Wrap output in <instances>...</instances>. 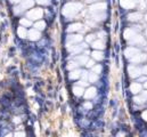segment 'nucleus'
<instances>
[{
	"mask_svg": "<svg viewBox=\"0 0 147 137\" xmlns=\"http://www.w3.org/2000/svg\"><path fill=\"white\" fill-rule=\"evenodd\" d=\"M142 118H143V119H144L145 121H147V110L143 112V114H142Z\"/></svg>",
	"mask_w": 147,
	"mask_h": 137,
	"instance_id": "72a5a7b5",
	"label": "nucleus"
},
{
	"mask_svg": "<svg viewBox=\"0 0 147 137\" xmlns=\"http://www.w3.org/2000/svg\"><path fill=\"white\" fill-rule=\"evenodd\" d=\"M34 28L39 30V31H42V30H45L46 29V23L43 22V21H37L36 23H34Z\"/></svg>",
	"mask_w": 147,
	"mask_h": 137,
	"instance_id": "393cba45",
	"label": "nucleus"
},
{
	"mask_svg": "<svg viewBox=\"0 0 147 137\" xmlns=\"http://www.w3.org/2000/svg\"><path fill=\"white\" fill-rule=\"evenodd\" d=\"M82 39H83V37L81 34H70V35H67V39H66L67 46L74 45V43H79V42L82 41Z\"/></svg>",
	"mask_w": 147,
	"mask_h": 137,
	"instance_id": "1a4fd4ad",
	"label": "nucleus"
},
{
	"mask_svg": "<svg viewBox=\"0 0 147 137\" xmlns=\"http://www.w3.org/2000/svg\"><path fill=\"white\" fill-rule=\"evenodd\" d=\"M82 9V3L80 2H69L63 7V15L70 20L76 16V14Z\"/></svg>",
	"mask_w": 147,
	"mask_h": 137,
	"instance_id": "f257e3e1",
	"label": "nucleus"
},
{
	"mask_svg": "<svg viewBox=\"0 0 147 137\" xmlns=\"http://www.w3.org/2000/svg\"><path fill=\"white\" fill-rule=\"evenodd\" d=\"M40 37H41V33H40V31L37 30V29H32V30H30V31L28 32V38H29L30 40H32V41L39 40Z\"/></svg>",
	"mask_w": 147,
	"mask_h": 137,
	"instance_id": "ddd939ff",
	"label": "nucleus"
},
{
	"mask_svg": "<svg viewBox=\"0 0 147 137\" xmlns=\"http://www.w3.org/2000/svg\"><path fill=\"white\" fill-rule=\"evenodd\" d=\"M144 88H145V89H147V80L145 81V83H144Z\"/></svg>",
	"mask_w": 147,
	"mask_h": 137,
	"instance_id": "a19ab883",
	"label": "nucleus"
},
{
	"mask_svg": "<svg viewBox=\"0 0 147 137\" xmlns=\"http://www.w3.org/2000/svg\"><path fill=\"white\" fill-rule=\"evenodd\" d=\"M146 35H147V29H146Z\"/></svg>",
	"mask_w": 147,
	"mask_h": 137,
	"instance_id": "37998d69",
	"label": "nucleus"
},
{
	"mask_svg": "<svg viewBox=\"0 0 147 137\" xmlns=\"http://www.w3.org/2000/svg\"><path fill=\"white\" fill-rule=\"evenodd\" d=\"M138 80H139V81H142V82H145V81L147 80V75H145V77H142V78H139Z\"/></svg>",
	"mask_w": 147,
	"mask_h": 137,
	"instance_id": "e433bc0d",
	"label": "nucleus"
},
{
	"mask_svg": "<svg viewBox=\"0 0 147 137\" xmlns=\"http://www.w3.org/2000/svg\"><path fill=\"white\" fill-rule=\"evenodd\" d=\"M91 68H92V72H95V73H97V74L102 72V66H100V65H94Z\"/></svg>",
	"mask_w": 147,
	"mask_h": 137,
	"instance_id": "cd10ccee",
	"label": "nucleus"
},
{
	"mask_svg": "<svg viewBox=\"0 0 147 137\" xmlns=\"http://www.w3.org/2000/svg\"><path fill=\"white\" fill-rule=\"evenodd\" d=\"M78 85H79V86H81V87H84V86H87L88 83H87V81H86V80H82V81H79V82H78Z\"/></svg>",
	"mask_w": 147,
	"mask_h": 137,
	"instance_id": "473e14b6",
	"label": "nucleus"
},
{
	"mask_svg": "<svg viewBox=\"0 0 147 137\" xmlns=\"http://www.w3.org/2000/svg\"><path fill=\"white\" fill-rule=\"evenodd\" d=\"M128 71H129V75L131 78H139L143 74L142 66H137V65H130L128 68Z\"/></svg>",
	"mask_w": 147,
	"mask_h": 137,
	"instance_id": "423d86ee",
	"label": "nucleus"
},
{
	"mask_svg": "<svg viewBox=\"0 0 147 137\" xmlns=\"http://www.w3.org/2000/svg\"><path fill=\"white\" fill-rule=\"evenodd\" d=\"M89 82H97L98 81V74L95 73V72H90L88 73V79H87Z\"/></svg>",
	"mask_w": 147,
	"mask_h": 137,
	"instance_id": "b1692460",
	"label": "nucleus"
},
{
	"mask_svg": "<svg viewBox=\"0 0 147 137\" xmlns=\"http://www.w3.org/2000/svg\"><path fill=\"white\" fill-rule=\"evenodd\" d=\"M146 60H147V54H142V53H138L135 56H132L131 58H129V61L132 64H139V63L145 62Z\"/></svg>",
	"mask_w": 147,
	"mask_h": 137,
	"instance_id": "0eeeda50",
	"label": "nucleus"
},
{
	"mask_svg": "<svg viewBox=\"0 0 147 137\" xmlns=\"http://www.w3.org/2000/svg\"><path fill=\"white\" fill-rule=\"evenodd\" d=\"M15 136H25V133H15Z\"/></svg>",
	"mask_w": 147,
	"mask_h": 137,
	"instance_id": "4c0bfd02",
	"label": "nucleus"
},
{
	"mask_svg": "<svg viewBox=\"0 0 147 137\" xmlns=\"http://www.w3.org/2000/svg\"><path fill=\"white\" fill-rule=\"evenodd\" d=\"M146 3H147V0H146Z\"/></svg>",
	"mask_w": 147,
	"mask_h": 137,
	"instance_id": "c03bdc74",
	"label": "nucleus"
},
{
	"mask_svg": "<svg viewBox=\"0 0 147 137\" xmlns=\"http://www.w3.org/2000/svg\"><path fill=\"white\" fill-rule=\"evenodd\" d=\"M106 8H107V5L105 2H98V3H95L89 7V14L90 15L103 14V13H105Z\"/></svg>",
	"mask_w": 147,
	"mask_h": 137,
	"instance_id": "f03ea898",
	"label": "nucleus"
},
{
	"mask_svg": "<svg viewBox=\"0 0 147 137\" xmlns=\"http://www.w3.org/2000/svg\"><path fill=\"white\" fill-rule=\"evenodd\" d=\"M17 34H18V37L20 38H28V30H26V28L25 26H20L18 29H17Z\"/></svg>",
	"mask_w": 147,
	"mask_h": 137,
	"instance_id": "412c9836",
	"label": "nucleus"
},
{
	"mask_svg": "<svg viewBox=\"0 0 147 137\" xmlns=\"http://www.w3.org/2000/svg\"><path fill=\"white\" fill-rule=\"evenodd\" d=\"M138 53H140V50H139L138 48H136V47H128V48L124 50V56L129 60V58H131L132 56H135V55L138 54Z\"/></svg>",
	"mask_w": 147,
	"mask_h": 137,
	"instance_id": "f8f14e48",
	"label": "nucleus"
},
{
	"mask_svg": "<svg viewBox=\"0 0 147 137\" xmlns=\"http://www.w3.org/2000/svg\"><path fill=\"white\" fill-rule=\"evenodd\" d=\"M142 71L144 75H147V66H142Z\"/></svg>",
	"mask_w": 147,
	"mask_h": 137,
	"instance_id": "c9c22d12",
	"label": "nucleus"
},
{
	"mask_svg": "<svg viewBox=\"0 0 147 137\" xmlns=\"http://www.w3.org/2000/svg\"><path fill=\"white\" fill-rule=\"evenodd\" d=\"M79 66V64H78V62H75V61H72V62H69V64H67V68L70 70V71H72L74 68H76Z\"/></svg>",
	"mask_w": 147,
	"mask_h": 137,
	"instance_id": "bb28decb",
	"label": "nucleus"
},
{
	"mask_svg": "<svg viewBox=\"0 0 147 137\" xmlns=\"http://www.w3.org/2000/svg\"><path fill=\"white\" fill-rule=\"evenodd\" d=\"M145 21H146V22H147V14H146V15H145Z\"/></svg>",
	"mask_w": 147,
	"mask_h": 137,
	"instance_id": "79ce46f5",
	"label": "nucleus"
},
{
	"mask_svg": "<svg viewBox=\"0 0 147 137\" xmlns=\"http://www.w3.org/2000/svg\"><path fill=\"white\" fill-rule=\"evenodd\" d=\"M83 106H84L86 109H88V110H90V109L92 107V104H91V103H90V102H86V103H84V104H83Z\"/></svg>",
	"mask_w": 147,
	"mask_h": 137,
	"instance_id": "2f4dec72",
	"label": "nucleus"
},
{
	"mask_svg": "<svg viewBox=\"0 0 147 137\" xmlns=\"http://www.w3.org/2000/svg\"><path fill=\"white\" fill-rule=\"evenodd\" d=\"M88 3H90V2H95V1H102V0H86Z\"/></svg>",
	"mask_w": 147,
	"mask_h": 137,
	"instance_id": "ea45409f",
	"label": "nucleus"
},
{
	"mask_svg": "<svg viewBox=\"0 0 147 137\" xmlns=\"http://www.w3.org/2000/svg\"><path fill=\"white\" fill-rule=\"evenodd\" d=\"M95 34H88L87 35V42H92L94 40H95Z\"/></svg>",
	"mask_w": 147,
	"mask_h": 137,
	"instance_id": "c85d7f7f",
	"label": "nucleus"
},
{
	"mask_svg": "<svg viewBox=\"0 0 147 137\" xmlns=\"http://www.w3.org/2000/svg\"><path fill=\"white\" fill-rule=\"evenodd\" d=\"M91 56L94 57V60H97V61H102V60L104 58V53H103L102 50H98V49H96L95 52H92Z\"/></svg>",
	"mask_w": 147,
	"mask_h": 137,
	"instance_id": "aec40b11",
	"label": "nucleus"
},
{
	"mask_svg": "<svg viewBox=\"0 0 147 137\" xmlns=\"http://www.w3.org/2000/svg\"><path fill=\"white\" fill-rule=\"evenodd\" d=\"M86 65H87V68H92V66L95 65L94 60H88V61H87V63H86Z\"/></svg>",
	"mask_w": 147,
	"mask_h": 137,
	"instance_id": "c756f323",
	"label": "nucleus"
},
{
	"mask_svg": "<svg viewBox=\"0 0 147 137\" xmlns=\"http://www.w3.org/2000/svg\"><path fill=\"white\" fill-rule=\"evenodd\" d=\"M96 95H97V89H96L95 87H90V88H88L87 90H84V93H83V96H84L87 100L94 98Z\"/></svg>",
	"mask_w": 147,
	"mask_h": 137,
	"instance_id": "2eb2a0df",
	"label": "nucleus"
},
{
	"mask_svg": "<svg viewBox=\"0 0 147 137\" xmlns=\"http://www.w3.org/2000/svg\"><path fill=\"white\" fill-rule=\"evenodd\" d=\"M83 28V25L81 23H74V24H71L69 25L67 28V32L71 33V32H76V31H81V29Z\"/></svg>",
	"mask_w": 147,
	"mask_h": 137,
	"instance_id": "a211bd4d",
	"label": "nucleus"
},
{
	"mask_svg": "<svg viewBox=\"0 0 147 137\" xmlns=\"http://www.w3.org/2000/svg\"><path fill=\"white\" fill-rule=\"evenodd\" d=\"M105 35H106V33H105V32H103V31L98 33V37H99L100 39H104V38H105Z\"/></svg>",
	"mask_w": 147,
	"mask_h": 137,
	"instance_id": "f704fd0d",
	"label": "nucleus"
},
{
	"mask_svg": "<svg viewBox=\"0 0 147 137\" xmlns=\"http://www.w3.org/2000/svg\"><path fill=\"white\" fill-rule=\"evenodd\" d=\"M36 1L40 5H49V2H50V0H36Z\"/></svg>",
	"mask_w": 147,
	"mask_h": 137,
	"instance_id": "7c9ffc66",
	"label": "nucleus"
},
{
	"mask_svg": "<svg viewBox=\"0 0 147 137\" xmlns=\"http://www.w3.org/2000/svg\"><path fill=\"white\" fill-rule=\"evenodd\" d=\"M142 85L139 83V82H132L131 83V86H130V92L132 93V94H135V95H137V94H139L140 92H142Z\"/></svg>",
	"mask_w": 147,
	"mask_h": 137,
	"instance_id": "f3484780",
	"label": "nucleus"
},
{
	"mask_svg": "<svg viewBox=\"0 0 147 137\" xmlns=\"http://www.w3.org/2000/svg\"><path fill=\"white\" fill-rule=\"evenodd\" d=\"M83 93H84V89H83V87H81V86H75L73 87V94L75 96H78V97H80V96H82L83 95Z\"/></svg>",
	"mask_w": 147,
	"mask_h": 137,
	"instance_id": "5701e85b",
	"label": "nucleus"
},
{
	"mask_svg": "<svg viewBox=\"0 0 147 137\" xmlns=\"http://www.w3.org/2000/svg\"><path fill=\"white\" fill-rule=\"evenodd\" d=\"M10 1H11L13 3H20V2L22 1V0H10Z\"/></svg>",
	"mask_w": 147,
	"mask_h": 137,
	"instance_id": "58836bf2",
	"label": "nucleus"
},
{
	"mask_svg": "<svg viewBox=\"0 0 147 137\" xmlns=\"http://www.w3.org/2000/svg\"><path fill=\"white\" fill-rule=\"evenodd\" d=\"M87 61H88V56L87 55H79V56L75 57V62H78L79 65H86Z\"/></svg>",
	"mask_w": 147,
	"mask_h": 137,
	"instance_id": "6ab92c4d",
	"label": "nucleus"
},
{
	"mask_svg": "<svg viewBox=\"0 0 147 137\" xmlns=\"http://www.w3.org/2000/svg\"><path fill=\"white\" fill-rule=\"evenodd\" d=\"M91 47L95 48V49H98V50H103L105 48V42L102 40V39H98V40H94L91 42Z\"/></svg>",
	"mask_w": 147,
	"mask_h": 137,
	"instance_id": "dca6fc26",
	"label": "nucleus"
},
{
	"mask_svg": "<svg viewBox=\"0 0 147 137\" xmlns=\"http://www.w3.org/2000/svg\"><path fill=\"white\" fill-rule=\"evenodd\" d=\"M34 5V0H22L20 3H17V6L14 8L15 10V14H21L22 12L31 8L32 6Z\"/></svg>",
	"mask_w": 147,
	"mask_h": 137,
	"instance_id": "7ed1b4c3",
	"label": "nucleus"
},
{
	"mask_svg": "<svg viewBox=\"0 0 147 137\" xmlns=\"http://www.w3.org/2000/svg\"><path fill=\"white\" fill-rule=\"evenodd\" d=\"M20 23H21V25L22 26H31L32 25V21L31 20H29V18H21V21H20Z\"/></svg>",
	"mask_w": 147,
	"mask_h": 137,
	"instance_id": "a878e982",
	"label": "nucleus"
},
{
	"mask_svg": "<svg viewBox=\"0 0 147 137\" xmlns=\"http://www.w3.org/2000/svg\"><path fill=\"white\" fill-rule=\"evenodd\" d=\"M42 16H43V10L41 8H33L26 13V17L31 21H39L40 18H42Z\"/></svg>",
	"mask_w": 147,
	"mask_h": 137,
	"instance_id": "39448f33",
	"label": "nucleus"
},
{
	"mask_svg": "<svg viewBox=\"0 0 147 137\" xmlns=\"http://www.w3.org/2000/svg\"><path fill=\"white\" fill-rule=\"evenodd\" d=\"M81 70H72L71 71V73H70V75H69V78L71 79V80H75V79H78V78H80L81 77Z\"/></svg>",
	"mask_w": 147,
	"mask_h": 137,
	"instance_id": "4be33fe9",
	"label": "nucleus"
},
{
	"mask_svg": "<svg viewBox=\"0 0 147 137\" xmlns=\"http://www.w3.org/2000/svg\"><path fill=\"white\" fill-rule=\"evenodd\" d=\"M138 3V0H120V5L124 9H134Z\"/></svg>",
	"mask_w": 147,
	"mask_h": 137,
	"instance_id": "9d476101",
	"label": "nucleus"
},
{
	"mask_svg": "<svg viewBox=\"0 0 147 137\" xmlns=\"http://www.w3.org/2000/svg\"><path fill=\"white\" fill-rule=\"evenodd\" d=\"M134 101L137 104H144L145 102H147V90L140 92L139 95L137 94V96L134 97Z\"/></svg>",
	"mask_w": 147,
	"mask_h": 137,
	"instance_id": "9b49d317",
	"label": "nucleus"
},
{
	"mask_svg": "<svg viewBox=\"0 0 147 137\" xmlns=\"http://www.w3.org/2000/svg\"><path fill=\"white\" fill-rule=\"evenodd\" d=\"M69 47V50L72 53V54H79V53H81L83 49H86L87 48V45L86 43H78V45H70V46H67Z\"/></svg>",
	"mask_w": 147,
	"mask_h": 137,
	"instance_id": "6e6552de",
	"label": "nucleus"
},
{
	"mask_svg": "<svg viewBox=\"0 0 147 137\" xmlns=\"http://www.w3.org/2000/svg\"><path fill=\"white\" fill-rule=\"evenodd\" d=\"M130 45H132V46H145L146 45V41H145V38L143 37V35H140L139 33H137V32H135V33L132 34V37L129 39V40H127Z\"/></svg>",
	"mask_w": 147,
	"mask_h": 137,
	"instance_id": "20e7f679",
	"label": "nucleus"
},
{
	"mask_svg": "<svg viewBox=\"0 0 147 137\" xmlns=\"http://www.w3.org/2000/svg\"><path fill=\"white\" fill-rule=\"evenodd\" d=\"M143 14L142 13H139V12H136V13H131V14H129L128 15V20L130 21V22H139V21H142L143 20Z\"/></svg>",
	"mask_w": 147,
	"mask_h": 137,
	"instance_id": "4468645a",
	"label": "nucleus"
}]
</instances>
